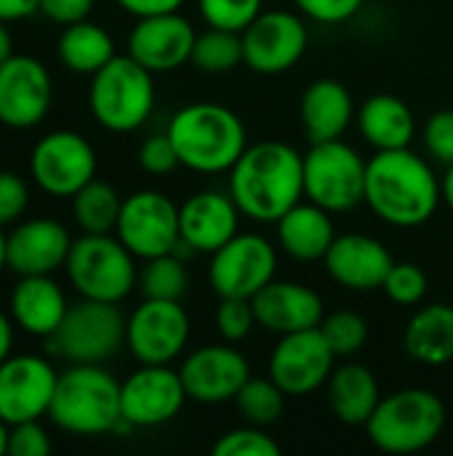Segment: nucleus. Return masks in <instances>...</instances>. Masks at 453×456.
<instances>
[{"mask_svg":"<svg viewBox=\"0 0 453 456\" xmlns=\"http://www.w3.org/2000/svg\"><path fill=\"white\" fill-rule=\"evenodd\" d=\"M368 160L344 139L310 144L304 152V198L331 214H344L366 203Z\"/></svg>","mask_w":453,"mask_h":456,"instance_id":"1a4fd4ad","label":"nucleus"},{"mask_svg":"<svg viewBox=\"0 0 453 456\" xmlns=\"http://www.w3.org/2000/svg\"><path fill=\"white\" fill-rule=\"evenodd\" d=\"M53 104V80L43 61L13 53L0 64V123L8 128H32L43 123Z\"/></svg>","mask_w":453,"mask_h":456,"instance_id":"dca6fc26","label":"nucleus"},{"mask_svg":"<svg viewBox=\"0 0 453 456\" xmlns=\"http://www.w3.org/2000/svg\"><path fill=\"white\" fill-rule=\"evenodd\" d=\"M67 307V297L51 275H21L11 291V321L29 337L48 339Z\"/></svg>","mask_w":453,"mask_h":456,"instance_id":"a878e982","label":"nucleus"},{"mask_svg":"<svg viewBox=\"0 0 453 456\" xmlns=\"http://www.w3.org/2000/svg\"><path fill=\"white\" fill-rule=\"evenodd\" d=\"M230 174V195L254 222H278L304 200V155L286 142L248 144Z\"/></svg>","mask_w":453,"mask_h":456,"instance_id":"f03ea898","label":"nucleus"},{"mask_svg":"<svg viewBox=\"0 0 453 456\" xmlns=\"http://www.w3.org/2000/svg\"><path fill=\"white\" fill-rule=\"evenodd\" d=\"M278 273V248L256 232H238L211 254L208 283L219 299H254Z\"/></svg>","mask_w":453,"mask_h":456,"instance_id":"9b49d317","label":"nucleus"},{"mask_svg":"<svg viewBox=\"0 0 453 456\" xmlns=\"http://www.w3.org/2000/svg\"><path fill=\"white\" fill-rule=\"evenodd\" d=\"M443 203V184L430 160L411 147L379 150L366 166V206L392 227H422Z\"/></svg>","mask_w":453,"mask_h":456,"instance_id":"f257e3e1","label":"nucleus"},{"mask_svg":"<svg viewBox=\"0 0 453 456\" xmlns=\"http://www.w3.org/2000/svg\"><path fill=\"white\" fill-rule=\"evenodd\" d=\"M214 456H278L280 454V444L264 433V428L248 425L246 428H235L230 433H224L214 449Z\"/></svg>","mask_w":453,"mask_h":456,"instance_id":"58836bf2","label":"nucleus"},{"mask_svg":"<svg viewBox=\"0 0 453 456\" xmlns=\"http://www.w3.org/2000/svg\"><path fill=\"white\" fill-rule=\"evenodd\" d=\"M91 11H93V0H40L37 8V13H43L48 21L61 27L88 19Z\"/></svg>","mask_w":453,"mask_h":456,"instance_id":"49530a36","label":"nucleus"},{"mask_svg":"<svg viewBox=\"0 0 453 456\" xmlns=\"http://www.w3.org/2000/svg\"><path fill=\"white\" fill-rule=\"evenodd\" d=\"M358 107L350 88L342 80L320 77L312 80L299 102V120L310 144L344 139L347 128L355 123Z\"/></svg>","mask_w":453,"mask_h":456,"instance_id":"393cba45","label":"nucleus"},{"mask_svg":"<svg viewBox=\"0 0 453 456\" xmlns=\"http://www.w3.org/2000/svg\"><path fill=\"white\" fill-rule=\"evenodd\" d=\"M40 0H0V21H21L37 13Z\"/></svg>","mask_w":453,"mask_h":456,"instance_id":"09e8293b","label":"nucleus"},{"mask_svg":"<svg viewBox=\"0 0 453 456\" xmlns=\"http://www.w3.org/2000/svg\"><path fill=\"white\" fill-rule=\"evenodd\" d=\"M251 302H254L256 323L275 337L318 329L326 318V310H323L326 305L320 294L296 281L275 278Z\"/></svg>","mask_w":453,"mask_h":456,"instance_id":"5701e85b","label":"nucleus"},{"mask_svg":"<svg viewBox=\"0 0 453 456\" xmlns=\"http://www.w3.org/2000/svg\"><path fill=\"white\" fill-rule=\"evenodd\" d=\"M286 398L288 395L278 387V382L270 374L267 377H248V382L235 395V406H238V414L243 417V422L256 425V428H267L283 417Z\"/></svg>","mask_w":453,"mask_h":456,"instance_id":"72a5a7b5","label":"nucleus"},{"mask_svg":"<svg viewBox=\"0 0 453 456\" xmlns=\"http://www.w3.org/2000/svg\"><path fill=\"white\" fill-rule=\"evenodd\" d=\"M446 428L443 401L425 387H403L379 401L366 422L371 444L384 454H417L433 446Z\"/></svg>","mask_w":453,"mask_h":456,"instance_id":"39448f33","label":"nucleus"},{"mask_svg":"<svg viewBox=\"0 0 453 456\" xmlns=\"http://www.w3.org/2000/svg\"><path fill=\"white\" fill-rule=\"evenodd\" d=\"M72 216L83 232H115L123 198L101 179H91L72 198Z\"/></svg>","mask_w":453,"mask_h":456,"instance_id":"2f4dec72","label":"nucleus"},{"mask_svg":"<svg viewBox=\"0 0 453 456\" xmlns=\"http://www.w3.org/2000/svg\"><path fill=\"white\" fill-rule=\"evenodd\" d=\"M117 5L142 19V16H155V13H171V11H179L184 5V0H117Z\"/></svg>","mask_w":453,"mask_h":456,"instance_id":"de8ad7c7","label":"nucleus"},{"mask_svg":"<svg viewBox=\"0 0 453 456\" xmlns=\"http://www.w3.org/2000/svg\"><path fill=\"white\" fill-rule=\"evenodd\" d=\"M358 131L363 139L379 150H403L411 147L417 136V118L411 107L395 94H374L368 96L355 115Z\"/></svg>","mask_w":453,"mask_h":456,"instance_id":"c85d7f7f","label":"nucleus"},{"mask_svg":"<svg viewBox=\"0 0 453 456\" xmlns=\"http://www.w3.org/2000/svg\"><path fill=\"white\" fill-rule=\"evenodd\" d=\"M115 40L112 35L88 19L67 24L59 35V59L67 69L77 75L99 72L109 59H115Z\"/></svg>","mask_w":453,"mask_h":456,"instance_id":"7c9ffc66","label":"nucleus"},{"mask_svg":"<svg viewBox=\"0 0 453 456\" xmlns=\"http://www.w3.org/2000/svg\"><path fill=\"white\" fill-rule=\"evenodd\" d=\"M392 265L395 259L387 251V246L379 238H371L366 232L336 235L328 254L323 256V267L328 278L347 291L382 289Z\"/></svg>","mask_w":453,"mask_h":456,"instance_id":"4be33fe9","label":"nucleus"},{"mask_svg":"<svg viewBox=\"0 0 453 456\" xmlns=\"http://www.w3.org/2000/svg\"><path fill=\"white\" fill-rule=\"evenodd\" d=\"M144 294V299H168V302H182L190 286V275L184 262L179 259L176 251L144 259V267L139 273L136 283Z\"/></svg>","mask_w":453,"mask_h":456,"instance_id":"f704fd0d","label":"nucleus"},{"mask_svg":"<svg viewBox=\"0 0 453 456\" xmlns=\"http://www.w3.org/2000/svg\"><path fill=\"white\" fill-rule=\"evenodd\" d=\"M195 37V27L179 11L142 16L128 32V56H133L152 75L174 72L190 64Z\"/></svg>","mask_w":453,"mask_h":456,"instance_id":"aec40b11","label":"nucleus"},{"mask_svg":"<svg viewBox=\"0 0 453 456\" xmlns=\"http://www.w3.org/2000/svg\"><path fill=\"white\" fill-rule=\"evenodd\" d=\"M275 224L280 248L296 262H323L336 238L331 211L307 198L288 208Z\"/></svg>","mask_w":453,"mask_h":456,"instance_id":"bb28decb","label":"nucleus"},{"mask_svg":"<svg viewBox=\"0 0 453 456\" xmlns=\"http://www.w3.org/2000/svg\"><path fill=\"white\" fill-rule=\"evenodd\" d=\"M406 353L425 366H446L453 361V307L435 302L414 313L403 334Z\"/></svg>","mask_w":453,"mask_h":456,"instance_id":"c756f323","label":"nucleus"},{"mask_svg":"<svg viewBox=\"0 0 453 456\" xmlns=\"http://www.w3.org/2000/svg\"><path fill=\"white\" fill-rule=\"evenodd\" d=\"M326 395L334 417L350 428H360V425L366 428V422L371 419V414L382 401L379 379L374 377V371L347 358L344 363L334 366L326 382Z\"/></svg>","mask_w":453,"mask_h":456,"instance_id":"cd10ccee","label":"nucleus"},{"mask_svg":"<svg viewBox=\"0 0 453 456\" xmlns=\"http://www.w3.org/2000/svg\"><path fill=\"white\" fill-rule=\"evenodd\" d=\"M64 270L83 299L120 305L139 283L136 256L112 232H83L72 240Z\"/></svg>","mask_w":453,"mask_h":456,"instance_id":"0eeeda50","label":"nucleus"},{"mask_svg":"<svg viewBox=\"0 0 453 456\" xmlns=\"http://www.w3.org/2000/svg\"><path fill=\"white\" fill-rule=\"evenodd\" d=\"M13 321L5 315V313H0V363L11 355V347H13Z\"/></svg>","mask_w":453,"mask_h":456,"instance_id":"8fccbe9b","label":"nucleus"},{"mask_svg":"<svg viewBox=\"0 0 453 456\" xmlns=\"http://www.w3.org/2000/svg\"><path fill=\"white\" fill-rule=\"evenodd\" d=\"M264 0H198L200 16L208 27L243 32L259 13Z\"/></svg>","mask_w":453,"mask_h":456,"instance_id":"4c0bfd02","label":"nucleus"},{"mask_svg":"<svg viewBox=\"0 0 453 456\" xmlns=\"http://www.w3.org/2000/svg\"><path fill=\"white\" fill-rule=\"evenodd\" d=\"M190 64L206 75H227L243 64V37L232 29L208 27L195 37Z\"/></svg>","mask_w":453,"mask_h":456,"instance_id":"473e14b6","label":"nucleus"},{"mask_svg":"<svg viewBox=\"0 0 453 456\" xmlns=\"http://www.w3.org/2000/svg\"><path fill=\"white\" fill-rule=\"evenodd\" d=\"M336 361L339 358L334 355L320 329H307L278 337L267 371L288 398H302L318 393L328 382Z\"/></svg>","mask_w":453,"mask_h":456,"instance_id":"2eb2a0df","label":"nucleus"},{"mask_svg":"<svg viewBox=\"0 0 453 456\" xmlns=\"http://www.w3.org/2000/svg\"><path fill=\"white\" fill-rule=\"evenodd\" d=\"M318 329L326 337V342L331 345L336 358H352L368 342V321L360 313H355V310L328 313Z\"/></svg>","mask_w":453,"mask_h":456,"instance_id":"c9c22d12","label":"nucleus"},{"mask_svg":"<svg viewBox=\"0 0 453 456\" xmlns=\"http://www.w3.org/2000/svg\"><path fill=\"white\" fill-rule=\"evenodd\" d=\"M294 3L307 19L320 21V24L350 21L363 5V0H294Z\"/></svg>","mask_w":453,"mask_h":456,"instance_id":"a18cd8bd","label":"nucleus"},{"mask_svg":"<svg viewBox=\"0 0 453 456\" xmlns=\"http://www.w3.org/2000/svg\"><path fill=\"white\" fill-rule=\"evenodd\" d=\"M72 238L56 219H27L8 232V270L21 275H53L67 265Z\"/></svg>","mask_w":453,"mask_h":456,"instance_id":"b1692460","label":"nucleus"},{"mask_svg":"<svg viewBox=\"0 0 453 456\" xmlns=\"http://www.w3.org/2000/svg\"><path fill=\"white\" fill-rule=\"evenodd\" d=\"M136 160H139L142 171H147V174H152V176H166V174H171L176 166H182V163H179V155H176V147H174V142H171V136H168V131H166V134L147 136V139L142 142V147H139Z\"/></svg>","mask_w":453,"mask_h":456,"instance_id":"79ce46f5","label":"nucleus"},{"mask_svg":"<svg viewBox=\"0 0 453 456\" xmlns=\"http://www.w3.org/2000/svg\"><path fill=\"white\" fill-rule=\"evenodd\" d=\"M243 64L256 75H283L307 51V24L294 11H262L243 32Z\"/></svg>","mask_w":453,"mask_h":456,"instance_id":"4468645a","label":"nucleus"},{"mask_svg":"<svg viewBox=\"0 0 453 456\" xmlns=\"http://www.w3.org/2000/svg\"><path fill=\"white\" fill-rule=\"evenodd\" d=\"M128 318L115 302L80 299L69 305L45 347L67 363H104L125 347Z\"/></svg>","mask_w":453,"mask_h":456,"instance_id":"6e6552de","label":"nucleus"},{"mask_svg":"<svg viewBox=\"0 0 453 456\" xmlns=\"http://www.w3.org/2000/svg\"><path fill=\"white\" fill-rule=\"evenodd\" d=\"M8 267V235L3 232V227H0V273Z\"/></svg>","mask_w":453,"mask_h":456,"instance_id":"864d4df0","label":"nucleus"},{"mask_svg":"<svg viewBox=\"0 0 453 456\" xmlns=\"http://www.w3.org/2000/svg\"><path fill=\"white\" fill-rule=\"evenodd\" d=\"M8 433H11V425L0 419V456L8 454Z\"/></svg>","mask_w":453,"mask_h":456,"instance_id":"5fc2aeb1","label":"nucleus"},{"mask_svg":"<svg viewBox=\"0 0 453 456\" xmlns=\"http://www.w3.org/2000/svg\"><path fill=\"white\" fill-rule=\"evenodd\" d=\"M190 342V315L182 302L144 299L128 318L125 347L142 366H171Z\"/></svg>","mask_w":453,"mask_h":456,"instance_id":"f8f14e48","label":"nucleus"},{"mask_svg":"<svg viewBox=\"0 0 453 456\" xmlns=\"http://www.w3.org/2000/svg\"><path fill=\"white\" fill-rule=\"evenodd\" d=\"M48 417L69 436L117 433L123 422L120 382L101 363H72L59 374Z\"/></svg>","mask_w":453,"mask_h":456,"instance_id":"20e7f679","label":"nucleus"},{"mask_svg":"<svg viewBox=\"0 0 453 456\" xmlns=\"http://www.w3.org/2000/svg\"><path fill=\"white\" fill-rule=\"evenodd\" d=\"M115 235L136 259L163 256L179 248V206L158 190H139L123 198Z\"/></svg>","mask_w":453,"mask_h":456,"instance_id":"9d476101","label":"nucleus"},{"mask_svg":"<svg viewBox=\"0 0 453 456\" xmlns=\"http://www.w3.org/2000/svg\"><path fill=\"white\" fill-rule=\"evenodd\" d=\"M5 24L8 21H0V64L13 56V37H11V32H8Z\"/></svg>","mask_w":453,"mask_h":456,"instance_id":"3c124183","label":"nucleus"},{"mask_svg":"<svg viewBox=\"0 0 453 456\" xmlns=\"http://www.w3.org/2000/svg\"><path fill=\"white\" fill-rule=\"evenodd\" d=\"M441 184H443V203L453 211V163L446 168V176L441 179Z\"/></svg>","mask_w":453,"mask_h":456,"instance_id":"603ef678","label":"nucleus"},{"mask_svg":"<svg viewBox=\"0 0 453 456\" xmlns=\"http://www.w3.org/2000/svg\"><path fill=\"white\" fill-rule=\"evenodd\" d=\"M382 291L387 294L390 302H395L400 307H414V305L425 302V297L430 291V278L414 262H395L382 283Z\"/></svg>","mask_w":453,"mask_h":456,"instance_id":"e433bc0d","label":"nucleus"},{"mask_svg":"<svg viewBox=\"0 0 453 456\" xmlns=\"http://www.w3.org/2000/svg\"><path fill=\"white\" fill-rule=\"evenodd\" d=\"M187 398L195 403H227L235 401L240 387L251 377V366L246 355L224 345H203L192 350L179 366Z\"/></svg>","mask_w":453,"mask_h":456,"instance_id":"6ab92c4d","label":"nucleus"},{"mask_svg":"<svg viewBox=\"0 0 453 456\" xmlns=\"http://www.w3.org/2000/svg\"><path fill=\"white\" fill-rule=\"evenodd\" d=\"M422 144L427 150V155L441 163V166H451L453 163V110H438L427 118L425 128H422Z\"/></svg>","mask_w":453,"mask_h":456,"instance_id":"a19ab883","label":"nucleus"},{"mask_svg":"<svg viewBox=\"0 0 453 456\" xmlns=\"http://www.w3.org/2000/svg\"><path fill=\"white\" fill-rule=\"evenodd\" d=\"M35 184L53 198H72L96 179V150L77 131H51L29 152Z\"/></svg>","mask_w":453,"mask_h":456,"instance_id":"ddd939ff","label":"nucleus"},{"mask_svg":"<svg viewBox=\"0 0 453 456\" xmlns=\"http://www.w3.org/2000/svg\"><path fill=\"white\" fill-rule=\"evenodd\" d=\"M88 107L93 120L112 134L142 128L155 110V80L133 56L117 53L91 75Z\"/></svg>","mask_w":453,"mask_h":456,"instance_id":"423d86ee","label":"nucleus"},{"mask_svg":"<svg viewBox=\"0 0 453 456\" xmlns=\"http://www.w3.org/2000/svg\"><path fill=\"white\" fill-rule=\"evenodd\" d=\"M168 136L179 163L198 174H224L248 147L240 115L216 102H192L174 112Z\"/></svg>","mask_w":453,"mask_h":456,"instance_id":"7ed1b4c3","label":"nucleus"},{"mask_svg":"<svg viewBox=\"0 0 453 456\" xmlns=\"http://www.w3.org/2000/svg\"><path fill=\"white\" fill-rule=\"evenodd\" d=\"M240 208L230 192L200 190L179 206L182 243L192 254H214L240 232Z\"/></svg>","mask_w":453,"mask_h":456,"instance_id":"412c9836","label":"nucleus"},{"mask_svg":"<svg viewBox=\"0 0 453 456\" xmlns=\"http://www.w3.org/2000/svg\"><path fill=\"white\" fill-rule=\"evenodd\" d=\"M214 323H216V331L222 334V339L230 345L243 342L254 331V326H259L256 313H254V302L240 299V297H224L216 307Z\"/></svg>","mask_w":453,"mask_h":456,"instance_id":"ea45409f","label":"nucleus"},{"mask_svg":"<svg viewBox=\"0 0 453 456\" xmlns=\"http://www.w3.org/2000/svg\"><path fill=\"white\" fill-rule=\"evenodd\" d=\"M187 401L182 374L171 366H142L120 385L123 422L131 430L171 422Z\"/></svg>","mask_w":453,"mask_h":456,"instance_id":"a211bd4d","label":"nucleus"},{"mask_svg":"<svg viewBox=\"0 0 453 456\" xmlns=\"http://www.w3.org/2000/svg\"><path fill=\"white\" fill-rule=\"evenodd\" d=\"M8 454L11 456H45L51 454V438L40 419L11 425L8 433Z\"/></svg>","mask_w":453,"mask_h":456,"instance_id":"37998d69","label":"nucleus"},{"mask_svg":"<svg viewBox=\"0 0 453 456\" xmlns=\"http://www.w3.org/2000/svg\"><path fill=\"white\" fill-rule=\"evenodd\" d=\"M27 203H29L27 182L13 171H0V227L19 222Z\"/></svg>","mask_w":453,"mask_h":456,"instance_id":"c03bdc74","label":"nucleus"},{"mask_svg":"<svg viewBox=\"0 0 453 456\" xmlns=\"http://www.w3.org/2000/svg\"><path fill=\"white\" fill-rule=\"evenodd\" d=\"M59 374L40 355H8L0 363V419L8 425L48 417Z\"/></svg>","mask_w":453,"mask_h":456,"instance_id":"f3484780","label":"nucleus"}]
</instances>
